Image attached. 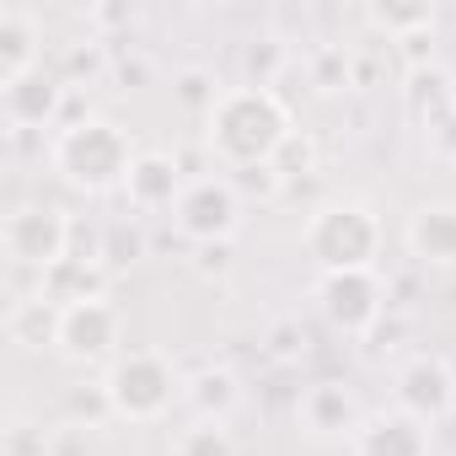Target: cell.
<instances>
[{
	"label": "cell",
	"instance_id": "cell-1",
	"mask_svg": "<svg viewBox=\"0 0 456 456\" xmlns=\"http://www.w3.org/2000/svg\"><path fill=\"white\" fill-rule=\"evenodd\" d=\"M290 134H296V118H290L285 97L269 86H248V81L225 86L220 102L204 113V145L225 172L269 167Z\"/></svg>",
	"mask_w": 456,
	"mask_h": 456
},
{
	"label": "cell",
	"instance_id": "cell-2",
	"mask_svg": "<svg viewBox=\"0 0 456 456\" xmlns=\"http://www.w3.org/2000/svg\"><path fill=\"white\" fill-rule=\"evenodd\" d=\"M134 134L102 113H81L76 124L54 129L49 140V167L65 188L86 193V199H102V193H124L129 183V167H134Z\"/></svg>",
	"mask_w": 456,
	"mask_h": 456
},
{
	"label": "cell",
	"instance_id": "cell-3",
	"mask_svg": "<svg viewBox=\"0 0 456 456\" xmlns=\"http://www.w3.org/2000/svg\"><path fill=\"white\" fill-rule=\"evenodd\" d=\"M381 215L365 199H328L306 215L301 225V253L312 258L317 274H349V269H376L381 258Z\"/></svg>",
	"mask_w": 456,
	"mask_h": 456
},
{
	"label": "cell",
	"instance_id": "cell-4",
	"mask_svg": "<svg viewBox=\"0 0 456 456\" xmlns=\"http://www.w3.org/2000/svg\"><path fill=\"white\" fill-rule=\"evenodd\" d=\"M183 376L161 349H124L102 370V392L118 424H156L183 403Z\"/></svg>",
	"mask_w": 456,
	"mask_h": 456
},
{
	"label": "cell",
	"instance_id": "cell-5",
	"mask_svg": "<svg viewBox=\"0 0 456 456\" xmlns=\"http://www.w3.org/2000/svg\"><path fill=\"white\" fill-rule=\"evenodd\" d=\"M70 242H76V220L54 204V199H33V204H17L0 225V248L17 269H33L38 280L49 269H60L70 258Z\"/></svg>",
	"mask_w": 456,
	"mask_h": 456
},
{
	"label": "cell",
	"instance_id": "cell-6",
	"mask_svg": "<svg viewBox=\"0 0 456 456\" xmlns=\"http://www.w3.org/2000/svg\"><path fill=\"white\" fill-rule=\"evenodd\" d=\"M54 354L76 370H108L124 354V312L97 296V301H70L60 306V328H54Z\"/></svg>",
	"mask_w": 456,
	"mask_h": 456
},
{
	"label": "cell",
	"instance_id": "cell-7",
	"mask_svg": "<svg viewBox=\"0 0 456 456\" xmlns=\"http://www.w3.org/2000/svg\"><path fill=\"white\" fill-rule=\"evenodd\" d=\"M312 301H317V317H322L333 333H344V338H365V333H370V328L392 312L387 285H381V274H376V269L317 274Z\"/></svg>",
	"mask_w": 456,
	"mask_h": 456
},
{
	"label": "cell",
	"instance_id": "cell-8",
	"mask_svg": "<svg viewBox=\"0 0 456 456\" xmlns=\"http://www.w3.org/2000/svg\"><path fill=\"white\" fill-rule=\"evenodd\" d=\"M242 193L232 177H193L183 188V199L172 204V225L177 237H188L193 248H209V242H232L242 232Z\"/></svg>",
	"mask_w": 456,
	"mask_h": 456
},
{
	"label": "cell",
	"instance_id": "cell-9",
	"mask_svg": "<svg viewBox=\"0 0 456 456\" xmlns=\"http://www.w3.org/2000/svg\"><path fill=\"white\" fill-rule=\"evenodd\" d=\"M392 408H403L408 419L419 424H440L456 413V370L445 354H408L397 370H392Z\"/></svg>",
	"mask_w": 456,
	"mask_h": 456
},
{
	"label": "cell",
	"instance_id": "cell-10",
	"mask_svg": "<svg viewBox=\"0 0 456 456\" xmlns=\"http://www.w3.org/2000/svg\"><path fill=\"white\" fill-rule=\"evenodd\" d=\"M360 424H365V408H360V397H354L349 381L317 376V381L301 387V397H296V429L306 440H322V445L328 440H354Z\"/></svg>",
	"mask_w": 456,
	"mask_h": 456
},
{
	"label": "cell",
	"instance_id": "cell-11",
	"mask_svg": "<svg viewBox=\"0 0 456 456\" xmlns=\"http://www.w3.org/2000/svg\"><path fill=\"white\" fill-rule=\"evenodd\" d=\"M65 97H70V81L38 65L22 81L0 86V113H6L12 129H54L60 113H65Z\"/></svg>",
	"mask_w": 456,
	"mask_h": 456
},
{
	"label": "cell",
	"instance_id": "cell-12",
	"mask_svg": "<svg viewBox=\"0 0 456 456\" xmlns=\"http://www.w3.org/2000/svg\"><path fill=\"white\" fill-rule=\"evenodd\" d=\"M429 424L408 419L403 408H381L365 413V424L349 440V456H429Z\"/></svg>",
	"mask_w": 456,
	"mask_h": 456
},
{
	"label": "cell",
	"instance_id": "cell-13",
	"mask_svg": "<svg viewBox=\"0 0 456 456\" xmlns=\"http://www.w3.org/2000/svg\"><path fill=\"white\" fill-rule=\"evenodd\" d=\"M408 253L424 269H456V199H429L408 215Z\"/></svg>",
	"mask_w": 456,
	"mask_h": 456
},
{
	"label": "cell",
	"instance_id": "cell-14",
	"mask_svg": "<svg viewBox=\"0 0 456 456\" xmlns=\"http://www.w3.org/2000/svg\"><path fill=\"white\" fill-rule=\"evenodd\" d=\"M183 188H188V183H183L177 156H167V151H140L134 167H129L124 199H129L134 215H156V209H172V204L183 199Z\"/></svg>",
	"mask_w": 456,
	"mask_h": 456
},
{
	"label": "cell",
	"instance_id": "cell-15",
	"mask_svg": "<svg viewBox=\"0 0 456 456\" xmlns=\"http://www.w3.org/2000/svg\"><path fill=\"white\" fill-rule=\"evenodd\" d=\"M403 108H408V118H413L424 134L440 129V124L456 113V76L440 70V65L408 70V81H403Z\"/></svg>",
	"mask_w": 456,
	"mask_h": 456
},
{
	"label": "cell",
	"instance_id": "cell-16",
	"mask_svg": "<svg viewBox=\"0 0 456 456\" xmlns=\"http://www.w3.org/2000/svg\"><path fill=\"white\" fill-rule=\"evenodd\" d=\"M38 54H44L38 17L22 6H0V86H12L28 70H38Z\"/></svg>",
	"mask_w": 456,
	"mask_h": 456
},
{
	"label": "cell",
	"instance_id": "cell-17",
	"mask_svg": "<svg viewBox=\"0 0 456 456\" xmlns=\"http://www.w3.org/2000/svg\"><path fill=\"white\" fill-rule=\"evenodd\" d=\"M183 403L193 408V419L232 424V413L242 408V381H237V370H225V365H204L199 376H188Z\"/></svg>",
	"mask_w": 456,
	"mask_h": 456
},
{
	"label": "cell",
	"instance_id": "cell-18",
	"mask_svg": "<svg viewBox=\"0 0 456 456\" xmlns=\"http://www.w3.org/2000/svg\"><path fill=\"white\" fill-rule=\"evenodd\" d=\"M54 328H60V306L44 301V296L17 301V306L6 312V333H12V344H22V349H54Z\"/></svg>",
	"mask_w": 456,
	"mask_h": 456
},
{
	"label": "cell",
	"instance_id": "cell-19",
	"mask_svg": "<svg viewBox=\"0 0 456 456\" xmlns=\"http://www.w3.org/2000/svg\"><path fill=\"white\" fill-rule=\"evenodd\" d=\"M172 456H237V435H232V424L193 419L188 429H177Z\"/></svg>",
	"mask_w": 456,
	"mask_h": 456
},
{
	"label": "cell",
	"instance_id": "cell-20",
	"mask_svg": "<svg viewBox=\"0 0 456 456\" xmlns=\"http://www.w3.org/2000/svg\"><path fill=\"white\" fill-rule=\"evenodd\" d=\"M145 258V232L134 220H113L108 232H102V248H97V264L113 274V269H134Z\"/></svg>",
	"mask_w": 456,
	"mask_h": 456
},
{
	"label": "cell",
	"instance_id": "cell-21",
	"mask_svg": "<svg viewBox=\"0 0 456 456\" xmlns=\"http://www.w3.org/2000/svg\"><path fill=\"white\" fill-rule=\"evenodd\" d=\"M290 65V44L285 38H274V33H264V38H253L248 49H242V70H248V86H269L274 92V76Z\"/></svg>",
	"mask_w": 456,
	"mask_h": 456
},
{
	"label": "cell",
	"instance_id": "cell-22",
	"mask_svg": "<svg viewBox=\"0 0 456 456\" xmlns=\"http://www.w3.org/2000/svg\"><path fill=\"white\" fill-rule=\"evenodd\" d=\"M365 17L376 28H387L397 44L403 38H419V33H435V6H370Z\"/></svg>",
	"mask_w": 456,
	"mask_h": 456
},
{
	"label": "cell",
	"instance_id": "cell-23",
	"mask_svg": "<svg viewBox=\"0 0 456 456\" xmlns=\"http://www.w3.org/2000/svg\"><path fill=\"white\" fill-rule=\"evenodd\" d=\"M172 92H177V102H183V108H193V113L204 118V113L220 102V92H225V86L215 81V70H204V65H188V70H177Z\"/></svg>",
	"mask_w": 456,
	"mask_h": 456
},
{
	"label": "cell",
	"instance_id": "cell-24",
	"mask_svg": "<svg viewBox=\"0 0 456 456\" xmlns=\"http://www.w3.org/2000/svg\"><path fill=\"white\" fill-rule=\"evenodd\" d=\"M312 86L317 92H349L354 86V60L344 49H333V44L312 49Z\"/></svg>",
	"mask_w": 456,
	"mask_h": 456
},
{
	"label": "cell",
	"instance_id": "cell-25",
	"mask_svg": "<svg viewBox=\"0 0 456 456\" xmlns=\"http://www.w3.org/2000/svg\"><path fill=\"white\" fill-rule=\"evenodd\" d=\"M274 172H280L285 183H296V177L317 172V140H312L306 129H296V134L280 145V156H274Z\"/></svg>",
	"mask_w": 456,
	"mask_h": 456
},
{
	"label": "cell",
	"instance_id": "cell-26",
	"mask_svg": "<svg viewBox=\"0 0 456 456\" xmlns=\"http://www.w3.org/2000/svg\"><path fill=\"white\" fill-rule=\"evenodd\" d=\"M264 354H269L274 365H296V360L306 354V328L290 322V317H280V322L264 333Z\"/></svg>",
	"mask_w": 456,
	"mask_h": 456
},
{
	"label": "cell",
	"instance_id": "cell-27",
	"mask_svg": "<svg viewBox=\"0 0 456 456\" xmlns=\"http://www.w3.org/2000/svg\"><path fill=\"white\" fill-rule=\"evenodd\" d=\"M225 177L237 183L242 199H274V193L285 188V177L274 172V161H269V167H248V172H225Z\"/></svg>",
	"mask_w": 456,
	"mask_h": 456
},
{
	"label": "cell",
	"instance_id": "cell-28",
	"mask_svg": "<svg viewBox=\"0 0 456 456\" xmlns=\"http://www.w3.org/2000/svg\"><path fill=\"white\" fill-rule=\"evenodd\" d=\"M70 413H86V419H113V408H108V392H102V381L97 387H76L70 392Z\"/></svg>",
	"mask_w": 456,
	"mask_h": 456
},
{
	"label": "cell",
	"instance_id": "cell-29",
	"mask_svg": "<svg viewBox=\"0 0 456 456\" xmlns=\"http://www.w3.org/2000/svg\"><path fill=\"white\" fill-rule=\"evenodd\" d=\"M429 140V151H435V161H445V167H456V113L440 124V129H429L424 134Z\"/></svg>",
	"mask_w": 456,
	"mask_h": 456
},
{
	"label": "cell",
	"instance_id": "cell-30",
	"mask_svg": "<svg viewBox=\"0 0 456 456\" xmlns=\"http://www.w3.org/2000/svg\"><path fill=\"white\" fill-rule=\"evenodd\" d=\"M193 264H199V274H225V269H232V242L193 248Z\"/></svg>",
	"mask_w": 456,
	"mask_h": 456
},
{
	"label": "cell",
	"instance_id": "cell-31",
	"mask_svg": "<svg viewBox=\"0 0 456 456\" xmlns=\"http://www.w3.org/2000/svg\"><path fill=\"white\" fill-rule=\"evenodd\" d=\"M97 28H129L134 22V12H124V6H97V12H86Z\"/></svg>",
	"mask_w": 456,
	"mask_h": 456
},
{
	"label": "cell",
	"instance_id": "cell-32",
	"mask_svg": "<svg viewBox=\"0 0 456 456\" xmlns=\"http://www.w3.org/2000/svg\"><path fill=\"white\" fill-rule=\"evenodd\" d=\"M118 76H124V81H140V76H145V60H134V65H118Z\"/></svg>",
	"mask_w": 456,
	"mask_h": 456
}]
</instances>
